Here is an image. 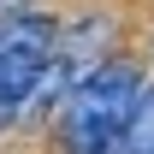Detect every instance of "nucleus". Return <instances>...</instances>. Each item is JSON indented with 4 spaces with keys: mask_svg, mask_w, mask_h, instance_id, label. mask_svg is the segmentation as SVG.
Masks as SVG:
<instances>
[{
    "mask_svg": "<svg viewBox=\"0 0 154 154\" xmlns=\"http://www.w3.org/2000/svg\"><path fill=\"white\" fill-rule=\"evenodd\" d=\"M136 95H142V71L131 59L89 65L59 95V154H113Z\"/></svg>",
    "mask_w": 154,
    "mask_h": 154,
    "instance_id": "obj_1",
    "label": "nucleus"
},
{
    "mask_svg": "<svg viewBox=\"0 0 154 154\" xmlns=\"http://www.w3.org/2000/svg\"><path fill=\"white\" fill-rule=\"evenodd\" d=\"M6 125H18V107H12V101H0V131H6Z\"/></svg>",
    "mask_w": 154,
    "mask_h": 154,
    "instance_id": "obj_3",
    "label": "nucleus"
},
{
    "mask_svg": "<svg viewBox=\"0 0 154 154\" xmlns=\"http://www.w3.org/2000/svg\"><path fill=\"white\" fill-rule=\"evenodd\" d=\"M113 154H154V89L148 83H142V95L131 101V119H125Z\"/></svg>",
    "mask_w": 154,
    "mask_h": 154,
    "instance_id": "obj_2",
    "label": "nucleus"
}]
</instances>
